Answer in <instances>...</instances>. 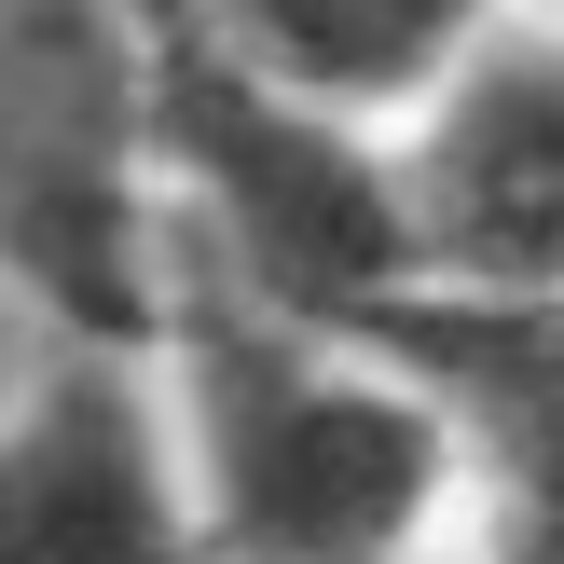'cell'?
<instances>
[{
    "mask_svg": "<svg viewBox=\"0 0 564 564\" xmlns=\"http://www.w3.org/2000/svg\"><path fill=\"white\" fill-rule=\"evenodd\" d=\"M180 455L220 564H386L441 496L455 413L427 372H372L290 317L207 303L180 358Z\"/></svg>",
    "mask_w": 564,
    "mask_h": 564,
    "instance_id": "6da1fadb",
    "label": "cell"
},
{
    "mask_svg": "<svg viewBox=\"0 0 564 564\" xmlns=\"http://www.w3.org/2000/svg\"><path fill=\"white\" fill-rule=\"evenodd\" d=\"M180 180H193V220H207V248L235 262V290H262L275 317H303V303H386L413 262V193L386 152H358L345 110L290 97V83L235 69V55H207V69L180 83Z\"/></svg>",
    "mask_w": 564,
    "mask_h": 564,
    "instance_id": "7a4b0ae2",
    "label": "cell"
},
{
    "mask_svg": "<svg viewBox=\"0 0 564 564\" xmlns=\"http://www.w3.org/2000/svg\"><path fill=\"white\" fill-rule=\"evenodd\" d=\"M413 262L455 303H564V28L468 42L400 152Z\"/></svg>",
    "mask_w": 564,
    "mask_h": 564,
    "instance_id": "3957f363",
    "label": "cell"
},
{
    "mask_svg": "<svg viewBox=\"0 0 564 564\" xmlns=\"http://www.w3.org/2000/svg\"><path fill=\"white\" fill-rule=\"evenodd\" d=\"M193 455L180 413H152L124 372H55L28 413H0V564H193Z\"/></svg>",
    "mask_w": 564,
    "mask_h": 564,
    "instance_id": "277c9868",
    "label": "cell"
},
{
    "mask_svg": "<svg viewBox=\"0 0 564 564\" xmlns=\"http://www.w3.org/2000/svg\"><path fill=\"white\" fill-rule=\"evenodd\" d=\"M97 28L83 0H0V235H28L55 275H83L97 235Z\"/></svg>",
    "mask_w": 564,
    "mask_h": 564,
    "instance_id": "5b68a950",
    "label": "cell"
},
{
    "mask_svg": "<svg viewBox=\"0 0 564 564\" xmlns=\"http://www.w3.org/2000/svg\"><path fill=\"white\" fill-rule=\"evenodd\" d=\"M220 55L317 110H386L482 42V0H207Z\"/></svg>",
    "mask_w": 564,
    "mask_h": 564,
    "instance_id": "8992f818",
    "label": "cell"
},
{
    "mask_svg": "<svg viewBox=\"0 0 564 564\" xmlns=\"http://www.w3.org/2000/svg\"><path fill=\"white\" fill-rule=\"evenodd\" d=\"M400 372L510 455V496H564V303H455L400 317Z\"/></svg>",
    "mask_w": 564,
    "mask_h": 564,
    "instance_id": "52a82bcc",
    "label": "cell"
},
{
    "mask_svg": "<svg viewBox=\"0 0 564 564\" xmlns=\"http://www.w3.org/2000/svg\"><path fill=\"white\" fill-rule=\"evenodd\" d=\"M42 386H55V372H28V330H14V303H0V413H28Z\"/></svg>",
    "mask_w": 564,
    "mask_h": 564,
    "instance_id": "ba28073f",
    "label": "cell"
}]
</instances>
